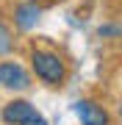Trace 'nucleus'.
<instances>
[{"label": "nucleus", "mask_w": 122, "mask_h": 125, "mask_svg": "<svg viewBox=\"0 0 122 125\" xmlns=\"http://www.w3.org/2000/svg\"><path fill=\"white\" fill-rule=\"evenodd\" d=\"M31 67L36 72L39 81H45L47 86H61L67 78V67H64V58L53 50H33L31 53Z\"/></svg>", "instance_id": "nucleus-1"}, {"label": "nucleus", "mask_w": 122, "mask_h": 125, "mask_svg": "<svg viewBox=\"0 0 122 125\" xmlns=\"http://www.w3.org/2000/svg\"><path fill=\"white\" fill-rule=\"evenodd\" d=\"M39 14H42V6L36 0H22L14 9V22H17V28H22V31H31L39 22Z\"/></svg>", "instance_id": "nucleus-5"}, {"label": "nucleus", "mask_w": 122, "mask_h": 125, "mask_svg": "<svg viewBox=\"0 0 122 125\" xmlns=\"http://www.w3.org/2000/svg\"><path fill=\"white\" fill-rule=\"evenodd\" d=\"M75 114L81 125H111V117L103 106H97L94 100H78L75 103Z\"/></svg>", "instance_id": "nucleus-4"}, {"label": "nucleus", "mask_w": 122, "mask_h": 125, "mask_svg": "<svg viewBox=\"0 0 122 125\" xmlns=\"http://www.w3.org/2000/svg\"><path fill=\"white\" fill-rule=\"evenodd\" d=\"M0 117H3L6 125H22L28 120H33V117H39V111L28 100H9L3 106V114H0Z\"/></svg>", "instance_id": "nucleus-3"}, {"label": "nucleus", "mask_w": 122, "mask_h": 125, "mask_svg": "<svg viewBox=\"0 0 122 125\" xmlns=\"http://www.w3.org/2000/svg\"><path fill=\"white\" fill-rule=\"evenodd\" d=\"M119 117H122V106H119Z\"/></svg>", "instance_id": "nucleus-8"}, {"label": "nucleus", "mask_w": 122, "mask_h": 125, "mask_svg": "<svg viewBox=\"0 0 122 125\" xmlns=\"http://www.w3.org/2000/svg\"><path fill=\"white\" fill-rule=\"evenodd\" d=\"M0 86H6L11 92L28 89L31 81H28V72L22 70V64H17V61H3L0 64Z\"/></svg>", "instance_id": "nucleus-2"}, {"label": "nucleus", "mask_w": 122, "mask_h": 125, "mask_svg": "<svg viewBox=\"0 0 122 125\" xmlns=\"http://www.w3.org/2000/svg\"><path fill=\"white\" fill-rule=\"evenodd\" d=\"M6 50H11V33L6 25H0V53H6Z\"/></svg>", "instance_id": "nucleus-6"}, {"label": "nucleus", "mask_w": 122, "mask_h": 125, "mask_svg": "<svg viewBox=\"0 0 122 125\" xmlns=\"http://www.w3.org/2000/svg\"><path fill=\"white\" fill-rule=\"evenodd\" d=\"M22 125H47V120H45V117H33V120H28V122H22Z\"/></svg>", "instance_id": "nucleus-7"}]
</instances>
